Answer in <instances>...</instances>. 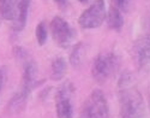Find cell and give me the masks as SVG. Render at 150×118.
<instances>
[{
	"label": "cell",
	"mask_w": 150,
	"mask_h": 118,
	"mask_svg": "<svg viewBox=\"0 0 150 118\" xmlns=\"http://www.w3.org/2000/svg\"><path fill=\"white\" fill-rule=\"evenodd\" d=\"M119 118H144L145 107L141 92L130 72L121 75L118 82Z\"/></svg>",
	"instance_id": "1"
},
{
	"label": "cell",
	"mask_w": 150,
	"mask_h": 118,
	"mask_svg": "<svg viewBox=\"0 0 150 118\" xmlns=\"http://www.w3.org/2000/svg\"><path fill=\"white\" fill-rule=\"evenodd\" d=\"M119 67L120 58L117 53H114V52H102L95 58L91 65V76L96 82L103 83L118 71Z\"/></svg>",
	"instance_id": "2"
},
{
	"label": "cell",
	"mask_w": 150,
	"mask_h": 118,
	"mask_svg": "<svg viewBox=\"0 0 150 118\" xmlns=\"http://www.w3.org/2000/svg\"><path fill=\"white\" fill-rule=\"evenodd\" d=\"M109 106L102 90L94 89L84 101L79 118H108Z\"/></svg>",
	"instance_id": "3"
},
{
	"label": "cell",
	"mask_w": 150,
	"mask_h": 118,
	"mask_svg": "<svg viewBox=\"0 0 150 118\" xmlns=\"http://www.w3.org/2000/svg\"><path fill=\"white\" fill-rule=\"evenodd\" d=\"M107 17L105 0H95V1L82 12L78 18V24L83 29H95L102 25Z\"/></svg>",
	"instance_id": "4"
},
{
	"label": "cell",
	"mask_w": 150,
	"mask_h": 118,
	"mask_svg": "<svg viewBox=\"0 0 150 118\" xmlns=\"http://www.w3.org/2000/svg\"><path fill=\"white\" fill-rule=\"evenodd\" d=\"M51 33L54 41L58 46L66 48L69 47L76 39V31L60 16H55L51 22Z\"/></svg>",
	"instance_id": "5"
},
{
	"label": "cell",
	"mask_w": 150,
	"mask_h": 118,
	"mask_svg": "<svg viewBox=\"0 0 150 118\" xmlns=\"http://www.w3.org/2000/svg\"><path fill=\"white\" fill-rule=\"evenodd\" d=\"M74 92V87L71 82L62 83L55 93V112L58 118H73V106L71 102V95Z\"/></svg>",
	"instance_id": "6"
},
{
	"label": "cell",
	"mask_w": 150,
	"mask_h": 118,
	"mask_svg": "<svg viewBox=\"0 0 150 118\" xmlns=\"http://www.w3.org/2000/svg\"><path fill=\"white\" fill-rule=\"evenodd\" d=\"M133 56L139 68L150 64V31L142 35L133 45Z\"/></svg>",
	"instance_id": "7"
},
{
	"label": "cell",
	"mask_w": 150,
	"mask_h": 118,
	"mask_svg": "<svg viewBox=\"0 0 150 118\" xmlns=\"http://www.w3.org/2000/svg\"><path fill=\"white\" fill-rule=\"evenodd\" d=\"M30 3H31V0H18V15H17L16 21L13 22V27H12L13 30L17 33L22 31L27 24Z\"/></svg>",
	"instance_id": "8"
},
{
	"label": "cell",
	"mask_w": 150,
	"mask_h": 118,
	"mask_svg": "<svg viewBox=\"0 0 150 118\" xmlns=\"http://www.w3.org/2000/svg\"><path fill=\"white\" fill-rule=\"evenodd\" d=\"M18 15V0H0V16L5 21L15 22Z\"/></svg>",
	"instance_id": "9"
},
{
	"label": "cell",
	"mask_w": 150,
	"mask_h": 118,
	"mask_svg": "<svg viewBox=\"0 0 150 118\" xmlns=\"http://www.w3.org/2000/svg\"><path fill=\"white\" fill-rule=\"evenodd\" d=\"M66 60L62 57H57L53 59L51 65V78L53 81H60L66 75Z\"/></svg>",
	"instance_id": "10"
},
{
	"label": "cell",
	"mask_w": 150,
	"mask_h": 118,
	"mask_svg": "<svg viewBox=\"0 0 150 118\" xmlns=\"http://www.w3.org/2000/svg\"><path fill=\"white\" fill-rule=\"evenodd\" d=\"M107 19H108L109 28L113 29V30H120L121 27L124 25L122 12L118 7H115L114 5H112V7L109 9V12L107 15Z\"/></svg>",
	"instance_id": "11"
},
{
	"label": "cell",
	"mask_w": 150,
	"mask_h": 118,
	"mask_svg": "<svg viewBox=\"0 0 150 118\" xmlns=\"http://www.w3.org/2000/svg\"><path fill=\"white\" fill-rule=\"evenodd\" d=\"M29 97H27L25 94H23L22 92H17V93L12 97V99L10 100L8 105H7V109L10 112L12 113H18L21 112L27 105V100Z\"/></svg>",
	"instance_id": "12"
},
{
	"label": "cell",
	"mask_w": 150,
	"mask_h": 118,
	"mask_svg": "<svg viewBox=\"0 0 150 118\" xmlns=\"http://www.w3.org/2000/svg\"><path fill=\"white\" fill-rule=\"evenodd\" d=\"M84 45L83 42H78L76 46L73 47L71 54H70V63L72 67L74 68H78L79 65L82 64V60H83V57H84Z\"/></svg>",
	"instance_id": "13"
},
{
	"label": "cell",
	"mask_w": 150,
	"mask_h": 118,
	"mask_svg": "<svg viewBox=\"0 0 150 118\" xmlns=\"http://www.w3.org/2000/svg\"><path fill=\"white\" fill-rule=\"evenodd\" d=\"M35 36H36L37 44H39L40 46H43L46 44L47 37H48V30H47V27H46V23L45 22H40L39 24L36 25Z\"/></svg>",
	"instance_id": "14"
},
{
	"label": "cell",
	"mask_w": 150,
	"mask_h": 118,
	"mask_svg": "<svg viewBox=\"0 0 150 118\" xmlns=\"http://www.w3.org/2000/svg\"><path fill=\"white\" fill-rule=\"evenodd\" d=\"M133 1L134 0H113V5L121 12H129L133 5Z\"/></svg>",
	"instance_id": "15"
},
{
	"label": "cell",
	"mask_w": 150,
	"mask_h": 118,
	"mask_svg": "<svg viewBox=\"0 0 150 118\" xmlns=\"http://www.w3.org/2000/svg\"><path fill=\"white\" fill-rule=\"evenodd\" d=\"M5 76H6V71L4 67H0V92L3 89L4 82H5Z\"/></svg>",
	"instance_id": "16"
},
{
	"label": "cell",
	"mask_w": 150,
	"mask_h": 118,
	"mask_svg": "<svg viewBox=\"0 0 150 118\" xmlns=\"http://www.w3.org/2000/svg\"><path fill=\"white\" fill-rule=\"evenodd\" d=\"M54 3L57 4V6L60 9V10H65L69 5V1L67 0H54Z\"/></svg>",
	"instance_id": "17"
},
{
	"label": "cell",
	"mask_w": 150,
	"mask_h": 118,
	"mask_svg": "<svg viewBox=\"0 0 150 118\" xmlns=\"http://www.w3.org/2000/svg\"><path fill=\"white\" fill-rule=\"evenodd\" d=\"M77 1L81 4H86V3H89V0H77Z\"/></svg>",
	"instance_id": "18"
}]
</instances>
